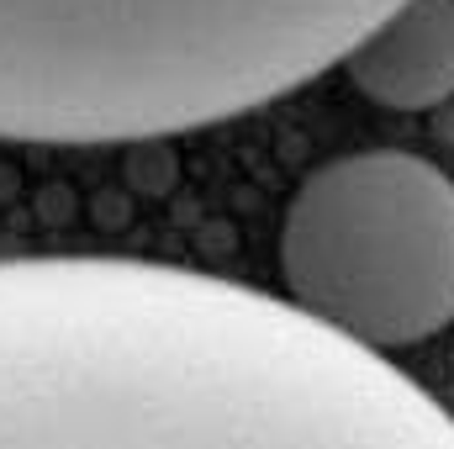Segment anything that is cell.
I'll return each mask as SVG.
<instances>
[{
  "mask_svg": "<svg viewBox=\"0 0 454 449\" xmlns=\"http://www.w3.org/2000/svg\"><path fill=\"white\" fill-rule=\"evenodd\" d=\"M380 354L180 264L0 259V449H454Z\"/></svg>",
  "mask_w": 454,
  "mask_h": 449,
  "instance_id": "obj_1",
  "label": "cell"
},
{
  "mask_svg": "<svg viewBox=\"0 0 454 449\" xmlns=\"http://www.w3.org/2000/svg\"><path fill=\"white\" fill-rule=\"evenodd\" d=\"M402 0H0L5 143H148L317 80Z\"/></svg>",
  "mask_w": 454,
  "mask_h": 449,
  "instance_id": "obj_2",
  "label": "cell"
},
{
  "mask_svg": "<svg viewBox=\"0 0 454 449\" xmlns=\"http://www.w3.org/2000/svg\"><path fill=\"white\" fill-rule=\"evenodd\" d=\"M291 302L370 349H407L454 323V180L402 148L312 169L280 223Z\"/></svg>",
  "mask_w": 454,
  "mask_h": 449,
  "instance_id": "obj_3",
  "label": "cell"
},
{
  "mask_svg": "<svg viewBox=\"0 0 454 449\" xmlns=\"http://www.w3.org/2000/svg\"><path fill=\"white\" fill-rule=\"evenodd\" d=\"M343 69L386 112L444 106L454 96V0H402L343 53Z\"/></svg>",
  "mask_w": 454,
  "mask_h": 449,
  "instance_id": "obj_4",
  "label": "cell"
}]
</instances>
